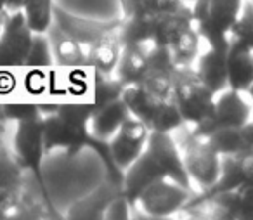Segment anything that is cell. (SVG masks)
Returning a JSON list of instances; mask_svg holds the SVG:
<instances>
[{
	"label": "cell",
	"instance_id": "obj_1",
	"mask_svg": "<svg viewBox=\"0 0 253 220\" xmlns=\"http://www.w3.org/2000/svg\"><path fill=\"white\" fill-rule=\"evenodd\" d=\"M42 127L45 153H50L54 149H64L70 156H73L85 147L94 149L104 163L106 170H108V180L122 187L123 172L113 163L111 156H109L108 142L95 139L88 132V125H85V123H68L61 120L56 113H47V115H42Z\"/></svg>",
	"mask_w": 253,
	"mask_h": 220
},
{
	"label": "cell",
	"instance_id": "obj_2",
	"mask_svg": "<svg viewBox=\"0 0 253 220\" xmlns=\"http://www.w3.org/2000/svg\"><path fill=\"white\" fill-rule=\"evenodd\" d=\"M243 0H194L191 4L196 32L211 49H229V32L238 19Z\"/></svg>",
	"mask_w": 253,
	"mask_h": 220
},
{
	"label": "cell",
	"instance_id": "obj_3",
	"mask_svg": "<svg viewBox=\"0 0 253 220\" xmlns=\"http://www.w3.org/2000/svg\"><path fill=\"white\" fill-rule=\"evenodd\" d=\"M172 99L184 123L189 127L201 125L213 116L215 95L196 77L193 66L177 68L173 75Z\"/></svg>",
	"mask_w": 253,
	"mask_h": 220
},
{
	"label": "cell",
	"instance_id": "obj_4",
	"mask_svg": "<svg viewBox=\"0 0 253 220\" xmlns=\"http://www.w3.org/2000/svg\"><path fill=\"white\" fill-rule=\"evenodd\" d=\"M12 154L16 156L18 163L23 170H30L35 177L37 184L40 185L45 203L54 208L47 191L45 178L42 172V160L45 149H43V127H42V115L35 118L23 120L16 123V132L12 137Z\"/></svg>",
	"mask_w": 253,
	"mask_h": 220
},
{
	"label": "cell",
	"instance_id": "obj_5",
	"mask_svg": "<svg viewBox=\"0 0 253 220\" xmlns=\"http://www.w3.org/2000/svg\"><path fill=\"white\" fill-rule=\"evenodd\" d=\"M253 180V151L232 154V156H220V174L217 180L208 189L191 194L189 201L186 203L182 210H191L194 206H200L203 203L210 201L220 192H227L246 182Z\"/></svg>",
	"mask_w": 253,
	"mask_h": 220
},
{
	"label": "cell",
	"instance_id": "obj_6",
	"mask_svg": "<svg viewBox=\"0 0 253 220\" xmlns=\"http://www.w3.org/2000/svg\"><path fill=\"white\" fill-rule=\"evenodd\" d=\"M180 154L193 185L196 184L203 191L217 180L220 174V156L211 149L203 137H196L191 132L187 133Z\"/></svg>",
	"mask_w": 253,
	"mask_h": 220
},
{
	"label": "cell",
	"instance_id": "obj_7",
	"mask_svg": "<svg viewBox=\"0 0 253 220\" xmlns=\"http://www.w3.org/2000/svg\"><path fill=\"white\" fill-rule=\"evenodd\" d=\"M191 194L194 192L187 191L170 178H160L139 194L134 208H141L142 213L153 219H165L180 212L189 201Z\"/></svg>",
	"mask_w": 253,
	"mask_h": 220
},
{
	"label": "cell",
	"instance_id": "obj_8",
	"mask_svg": "<svg viewBox=\"0 0 253 220\" xmlns=\"http://www.w3.org/2000/svg\"><path fill=\"white\" fill-rule=\"evenodd\" d=\"M252 122V106L245 99L243 92L224 88L215 95L213 116L201 125H194L191 133L196 137H207L218 127H243Z\"/></svg>",
	"mask_w": 253,
	"mask_h": 220
},
{
	"label": "cell",
	"instance_id": "obj_9",
	"mask_svg": "<svg viewBox=\"0 0 253 220\" xmlns=\"http://www.w3.org/2000/svg\"><path fill=\"white\" fill-rule=\"evenodd\" d=\"M32 37L33 33L26 26L23 12H7L0 32V70L25 66Z\"/></svg>",
	"mask_w": 253,
	"mask_h": 220
},
{
	"label": "cell",
	"instance_id": "obj_10",
	"mask_svg": "<svg viewBox=\"0 0 253 220\" xmlns=\"http://www.w3.org/2000/svg\"><path fill=\"white\" fill-rule=\"evenodd\" d=\"M146 151L151 154V158L155 160V163L158 165L160 170L163 172V175L167 178L182 185L187 191L196 192L194 191V185L191 184L189 177H187L182 154H180V147L177 146L172 133L149 132L148 142H146Z\"/></svg>",
	"mask_w": 253,
	"mask_h": 220
},
{
	"label": "cell",
	"instance_id": "obj_11",
	"mask_svg": "<svg viewBox=\"0 0 253 220\" xmlns=\"http://www.w3.org/2000/svg\"><path fill=\"white\" fill-rule=\"evenodd\" d=\"M148 135L149 129L141 120L132 115L125 118V122L115 132V135L108 140L109 156H111L113 163L122 172L130 167L137 160L139 154L144 151Z\"/></svg>",
	"mask_w": 253,
	"mask_h": 220
},
{
	"label": "cell",
	"instance_id": "obj_12",
	"mask_svg": "<svg viewBox=\"0 0 253 220\" xmlns=\"http://www.w3.org/2000/svg\"><path fill=\"white\" fill-rule=\"evenodd\" d=\"M54 21L64 35L88 47L97 40L118 32L122 18L111 19V21H95V19L78 18V16H73L64 9L54 5Z\"/></svg>",
	"mask_w": 253,
	"mask_h": 220
},
{
	"label": "cell",
	"instance_id": "obj_13",
	"mask_svg": "<svg viewBox=\"0 0 253 220\" xmlns=\"http://www.w3.org/2000/svg\"><path fill=\"white\" fill-rule=\"evenodd\" d=\"M160 178H167L163 175V172L160 170V167L155 163V160L151 158V154L146 151H142L137 156V160L130 165L128 168L123 170V180H122V194L125 196V199L128 201L130 208H134L137 198L149 184L160 180Z\"/></svg>",
	"mask_w": 253,
	"mask_h": 220
},
{
	"label": "cell",
	"instance_id": "obj_14",
	"mask_svg": "<svg viewBox=\"0 0 253 220\" xmlns=\"http://www.w3.org/2000/svg\"><path fill=\"white\" fill-rule=\"evenodd\" d=\"M191 26H194V19L189 4H180L175 11L156 14L151 45L170 49Z\"/></svg>",
	"mask_w": 253,
	"mask_h": 220
},
{
	"label": "cell",
	"instance_id": "obj_15",
	"mask_svg": "<svg viewBox=\"0 0 253 220\" xmlns=\"http://www.w3.org/2000/svg\"><path fill=\"white\" fill-rule=\"evenodd\" d=\"M23 167L7 146L0 147V212H5L23 194Z\"/></svg>",
	"mask_w": 253,
	"mask_h": 220
},
{
	"label": "cell",
	"instance_id": "obj_16",
	"mask_svg": "<svg viewBox=\"0 0 253 220\" xmlns=\"http://www.w3.org/2000/svg\"><path fill=\"white\" fill-rule=\"evenodd\" d=\"M203 139L218 156L253 151V123L248 122L243 127H218Z\"/></svg>",
	"mask_w": 253,
	"mask_h": 220
},
{
	"label": "cell",
	"instance_id": "obj_17",
	"mask_svg": "<svg viewBox=\"0 0 253 220\" xmlns=\"http://www.w3.org/2000/svg\"><path fill=\"white\" fill-rule=\"evenodd\" d=\"M196 77L207 85V88L213 95L227 88V50L211 49L196 57Z\"/></svg>",
	"mask_w": 253,
	"mask_h": 220
},
{
	"label": "cell",
	"instance_id": "obj_18",
	"mask_svg": "<svg viewBox=\"0 0 253 220\" xmlns=\"http://www.w3.org/2000/svg\"><path fill=\"white\" fill-rule=\"evenodd\" d=\"M252 182L239 185L227 192H220L210 201L208 205L215 206L217 212H220L217 217L222 219H252L253 217V201H252Z\"/></svg>",
	"mask_w": 253,
	"mask_h": 220
},
{
	"label": "cell",
	"instance_id": "obj_19",
	"mask_svg": "<svg viewBox=\"0 0 253 220\" xmlns=\"http://www.w3.org/2000/svg\"><path fill=\"white\" fill-rule=\"evenodd\" d=\"M148 47L149 45H122V52L113 71V77L123 87L139 84L148 73Z\"/></svg>",
	"mask_w": 253,
	"mask_h": 220
},
{
	"label": "cell",
	"instance_id": "obj_20",
	"mask_svg": "<svg viewBox=\"0 0 253 220\" xmlns=\"http://www.w3.org/2000/svg\"><path fill=\"white\" fill-rule=\"evenodd\" d=\"M128 116H130V111L125 106V102L122 99H115L109 104L102 106L92 113L90 120H88V132L95 139L108 142Z\"/></svg>",
	"mask_w": 253,
	"mask_h": 220
},
{
	"label": "cell",
	"instance_id": "obj_21",
	"mask_svg": "<svg viewBox=\"0 0 253 220\" xmlns=\"http://www.w3.org/2000/svg\"><path fill=\"white\" fill-rule=\"evenodd\" d=\"M253 85V47L227 49V88L248 92Z\"/></svg>",
	"mask_w": 253,
	"mask_h": 220
},
{
	"label": "cell",
	"instance_id": "obj_22",
	"mask_svg": "<svg viewBox=\"0 0 253 220\" xmlns=\"http://www.w3.org/2000/svg\"><path fill=\"white\" fill-rule=\"evenodd\" d=\"M122 192V187L115 185L113 182H106L101 187H97L94 192H90L85 198L78 199L77 203L70 206L68 210V219H90L97 220L104 217L106 206L109 205L115 196H118Z\"/></svg>",
	"mask_w": 253,
	"mask_h": 220
},
{
	"label": "cell",
	"instance_id": "obj_23",
	"mask_svg": "<svg viewBox=\"0 0 253 220\" xmlns=\"http://www.w3.org/2000/svg\"><path fill=\"white\" fill-rule=\"evenodd\" d=\"M120 52H122V42L116 32L87 47V68L94 70L95 73L113 75Z\"/></svg>",
	"mask_w": 253,
	"mask_h": 220
},
{
	"label": "cell",
	"instance_id": "obj_24",
	"mask_svg": "<svg viewBox=\"0 0 253 220\" xmlns=\"http://www.w3.org/2000/svg\"><path fill=\"white\" fill-rule=\"evenodd\" d=\"M155 16L148 12H135L128 18H122L118 39L122 45H151Z\"/></svg>",
	"mask_w": 253,
	"mask_h": 220
},
{
	"label": "cell",
	"instance_id": "obj_25",
	"mask_svg": "<svg viewBox=\"0 0 253 220\" xmlns=\"http://www.w3.org/2000/svg\"><path fill=\"white\" fill-rule=\"evenodd\" d=\"M52 45L54 63L61 68H85L87 66V47L64 35L56 26V42Z\"/></svg>",
	"mask_w": 253,
	"mask_h": 220
},
{
	"label": "cell",
	"instance_id": "obj_26",
	"mask_svg": "<svg viewBox=\"0 0 253 220\" xmlns=\"http://www.w3.org/2000/svg\"><path fill=\"white\" fill-rule=\"evenodd\" d=\"M23 18L32 33H49L54 25V2L52 0H25Z\"/></svg>",
	"mask_w": 253,
	"mask_h": 220
},
{
	"label": "cell",
	"instance_id": "obj_27",
	"mask_svg": "<svg viewBox=\"0 0 253 220\" xmlns=\"http://www.w3.org/2000/svg\"><path fill=\"white\" fill-rule=\"evenodd\" d=\"M200 35L196 32V26H191L172 47H170V54L175 63L177 68H189L194 64L200 52Z\"/></svg>",
	"mask_w": 253,
	"mask_h": 220
},
{
	"label": "cell",
	"instance_id": "obj_28",
	"mask_svg": "<svg viewBox=\"0 0 253 220\" xmlns=\"http://www.w3.org/2000/svg\"><path fill=\"white\" fill-rule=\"evenodd\" d=\"M123 90V85L116 80L113 75L94 73V87H92V108L99 109L102 106L109 104L115 99H120Z\"/></svg>",
	"mask_w": 253,
	"mask_h": 220
},
{
	"label": "cell",
	"instance_id": "obj_29",
	"mask_svg": "<svg viewBox=\"0 0 253 220\" xmlns=\"http://www.w3.org/2000/svg\"><path fill=\"white\" fill-rule=\"evenodd\" d=\"M25 66L33 68V70H43V68L54 66L52 45H50V39L47 37V33H33L32 47H30Z\"/></svg>",
	"mask_w": 253,
	"mask_h": 220
},
{
	"label": "cell",
	"instance_id": "obj_30",
	"mask_svg": "<svg viewBox=\"0 0 253 220\" xmlns=\"http://www.w3.org/2000/svg\"><path fill=\"white\" fill-rule=\"evenodd\" d=\"M229 47H253V12L252 7H241L238 19L229 32Z\"/></svg>",
	"mask_w": 253,
	"mask_h": 220
},
{
	"label": "cell",
	"instance_id": "obj_31",
	"mask_svg": "<svg viewBox=\"0 0 253 220\" xmlns=\"http://www.w3.org/2000/svg\"><path fill=\"white\" fill-rule=\"evenodd\" d=\"M173 75L175 73H169V71L151 70V68H148V73H146L144 78L139 82V85H141L148 94L155 95V97L169 99V97H172Z\"/></svg>",
	"mask_w": 253,
	"mask_h": 220
},
{
	"label": "cell",
	"instance_id": "obj_32",
	"mask_svg": "<svg viewBox=\"0 0 253 220\" xmlns=\"http://www.w3.org/2000/svg\"><path fill=\"white\" fill-rule=\"evenodd\" d=\"M40 115H42L40 104H35V102H4V104H0V120L5 123H18Z\"/></svg>",
	"mask_w": 253,
	"mask_h": 220
},
{
	"label": "cell",
	"instance_id": "obj_33",
	"mask_svg": "<svg viewBox=\"0 0 253 220\" xmlns=\"http://www.w3.org/2000/svg\"><path fill=\"white\" fill-rule=\"evenodd\" d=\"M130 217V205L128 201L125 199V196L120 192L118 196L109 201V205L106 206V212H104V217L102 219H128Z\"/></svg>",
	"mask_w": 253,
	"mask_h": 220
},
{
	"label": "cell",
	"instance_id": "obj_34",
	"mask_svg": "<svg viewBox=\"0 0 253 220\" xmlns=\"http://www.w3.org/2000/svg\"><path fill=\"white\" fill-rule=\"evenodd\" d=\"M179 2L175 0H141V12H148V14H163V12L175 11L179 7Z\"/></svg>",
	"mask_w": 253,
	"mask_h": 220
},
{
	"label": "cell",
	"instance_id": "obj_35",
	"mask_svg": "<svg viewBox=\"0 0 253 220\" xmlns=\"http://www.w3.org/2000/svg\"><path fill=\"white\" fill-rule=\"evenodd\" d=\"M120 5H122V18L141 12V0H120Z\"/></svg>",
	"mask_w": 253,
	"mask_h": 220
},
{
	"label": "cell",
	"instance_id": "obj_36",
	"mask_svg": "<svg viewBox=\"0 0 253 220\" xmlns=\"http://www.w3.org/2000/svg\"><path fill=\"white\" fill-rule=\"evenodd\" d=\"M23 2H25V0H7V4H5V12H16V11H21Z\"/></svg>",
	"mask_w": 253,
	"mask_h": 220
},
{
	"label": "cell",
	"instance_id": "obj_37",
	"mask_svg": "<svg viewBox=\"0 0 253 220\" xmlns=\"http://www.w3.org/2000/svg\"><path fill=\"white\" fill-rule=\"evenodd\" d=\"M5 125H7V123L5 122H2V120H0V147L4 146V139H5V132H7V129H5Z\"/></svg>",
	"mask_w": 253,
	"mask_h": 220
},
{
	"label": "cell",
	"instance_id": "obj_38",
	"mask_svg": "<svg viewBox=\"0 0 253 220\" xmlns=\"http://www.w3.org/2000/svg\"><path fill=\"white\" fill-rule=\"evenodd\" d=\"M5 4H7V0H0V16L5 12Z\"/></svg>",
	"mask_w": 253,
	"mask_h": 220
},
{
	"label": "cell",
	"instance_id": "obj_39",
	"mask_svg": "<svg viewBox=\"0 0 253 220\" xmlns=\"http://www.w3.org/2000/svg\"><path fill=\"white\" fill-rule=\"evenodd\" d=\"M175 2H179V4H193V2H194V0H175Z\"/></svg>",
	"mask_w": 253,
	"mask_h": 220
},
{
	"label": "cell",
	"instance_id": "obj_40",
	"mask_svg": "<svg viewBox=\"0 0 253 220\" xmlns=\"http://www.w3.org/2000/svg\"><path fill=\"white\" fill-rule=\"evenodd\" d=\"M0 219H4V215H2V212H0Z\"/></svg>",
	"mask_w": 253,
	"mask_h": 220
}]
</instances>
